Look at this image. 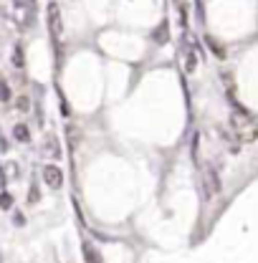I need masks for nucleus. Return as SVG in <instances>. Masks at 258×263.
Wrapping results in <instances>:
<instances>
[{
	"mask_svg": "<svg viewBox=\"0 0 258 263\" xmlns=\"http://www.w3.org/2000/svg\"><path fill=\"white\" fill-rule=\"evenodd\" d=\"M38 197H41V193H38V187L33 185V187H31V193H28V202H35Z\"/></svg>",
	"mask_w": 258,
	"mask_h": 263,
	"instance_id": "nucleus-15",
	"label": "nucleus"
},
{
	"mask_svg": "<svg viewBox=\"0 0 258 263\" xmlns=\"http://www.w3.org/2000/svg\"><path fill=\"white\" fill-rule=\"evenodd\" d=\"M13 64L18 68H23V48L21 46H15V51H13Z\"/></svg>",
	"mask_w": 258,
	"mask_h": 263,
	"instance_id": "nucleus-8",
	"label": "nucleus"
},
{
	"mask_svg": "<svg viewBox=\"0 0 258 263\" xmlns=\"http://www.w3.org/2000/svg\"><path fill=\"white\" fill-rule=\"evenodd\" d=\"M15 106H18V111H28L31 109V101H28V97H18Z\"/></svg>",
	"mask_w": 258,
	"mask_h": 263,
	"instance_id": "nucleus-10",
	"label": "nucleus"
},
{
	"mask_svg": "<svg viewBox=\"0 0 258 263\" xmlns=\"http://www.w3.org/2000/svg\"><path fill=\"white\" fill-rule=\"evenodd\" d=\"M208 43H210V48H213V53H215L218 59H223V56H226V51H223V46H220V43H215L213 38H208Z\"/></svg>",
	"mask_w": 258,
	"mask_h": 263,
	"instance_id": "nucleus-9",
	"label": "nucleus"
},
{
	"mask_svg": "<svg viewBox=\"0 0 258 263\" xmlns=\"http://www.w3.org/2000/svg\"><path fill=\"white\" fill-rule=\"evenodd\" d=\"M205 185H208V195L220 193V175L215 172V167H205Z\"/></svg>",
	"mask_w": 258,
	"mask_h": 263,
	"instance_id": "nucleus-4",
	"label": "nucleus"
},
{
	"mask_svg": "<svg viewBox=\"0 0 258 263\" xmlns=\"http://www.w3.org/2000/svg\"><path fill=\"white\" fill-rule=\"evenodd\" d=\"M230 129H233V139H230L233 152H241V144H251L258 139V122L241 106L230 117Z\"/></svg>",
	"mask_w": 258,
	"mask_h": 263,
	"instance_id": "nucleus-1",
	"label": "nucleus"
},
{
	"mask_svg": "<svg viewBox=\"0 0 258 263\" xmlns=\"http://www.w3.org/2000/svg\"><path fill=\"white\" fill-rule=\"evenodd\" d=\"M155 41H157V43H164V41H167V26H160V33L155 31Z\"/></svg>",
	"mask_w": 258,
	"mask_h": 263,
	"instance_id": "nucleus-14",
	"label": "nucleus"
},
{
	"mask_svg": "<svg viewBox=\"0 0 258 263\" xmlns=\"http://www.w3.org/2000/svg\"><path fill=\"white\" fill-rule=\"evenodd\" d=\"M195 64H197V56H195V51H188V66H185V68H188L190 73L195 71Z\"/></svg>",
	"mask_w": 258,
	"mask_h": 263,
	"instance_id": "nucleus-12",
	"label": "nucleus"
},
{
	"mask_svg": "<svg viewBox=\"0 0 258 263\" xmlns=\"http://www.w3.org/2000/svg\"><path fill=\"white\" fill-rule=\"evenodd\" d=\"M43 182H46L51 190H59V187L64 185V172H61V167L46 164V167H43Z\"/></svg>",
	"mask_w": 258,
	"mask_h": 263,
	"instance_id": "nucleus-2",
	"label": "nucleus"
},
{
	"mask_svg": "<svg viewBox=\"0 0 258 263\" xmlns=\"http://www.w3.org/2000/svg\"><path fill=\"white\" fill-rule=\"evenodd\" d=\"M46 152H48L51 157H59V155H61V147H59V139H56L53 134H48V137H46Z\"/></svg>",
	"mask_w": 258,
	"mask_h": 263,
	"instance_id": "nucleus-6",
	"label": "nucleus"
},
{
	"mask_svg": "<svg viewBox=\"0 0 258 263\" xmlns=\"http://www.w3.org/2000/svg\"><path fill=\"white\" fill-rule=\"evenodd\" d=\"M48 28H51V35L53 38H59L61 35V10H59V5L56 3H51L48 5Z\"/></svg>",
	"mask_w": 258,
	"mask_h": 263,
	"instance_id": "nucleus-3",
	"label": "nucleus"
},
{
	"mask_svg": "<svg viewBox=\"0 0 258 263\" xmlns=\"http://www.w3.org/2000/svg\"><path fill=\"white\" fill-rule=\"evenodd\" d=\"M84 261L86 263H104V258H101V253L97 251V246L94 243H84Z\"/></svg>",
	"mask_w": 258,
	"mask_h": 263,
	"instance_id": "nucleus-5",
	"label": "nucleus"
},
{
	"mask_svg": "<svg viewBox=\"0 0 258 263\" xmlns=\"http://www.w3.org/2000/svg\"><path fill=\"white\" fill-rule=\"evenodd\" d=\"M0 208H3V210H10V208H13V197L8 195V193L0 195Z\"/></svg>",
	"mask_w": 258,
	"mask_h": 263,
	"instance_id": "nucleus-11",
	"label": "nucleus"
},
{
	"mask_svg": "<svg viewBox=\"0 0 258 263\" xmlns=\"http://www.w3.org/2000/svg\"><path fill=\"white\" fill-rule=\"evenodd\" d=\"M13 134H15L18 142H28V139H31V132H28L26 124H15V127H13Z\"/></svg>",
	"mask_w": 258,
	"mask_h": 263,
	"instance_id": "nucleus-7",
	"label": "nucleus"
},
{
	"mask_svg": "<svg viewBox=\"0 0 258 263\" xmlns=\"http://www.w3.org/2000/svg\"><path fill=\"white\" fill-rule=\"evenodd\" d=\"M8 99H10V89L5 81H0V101H8Z\"/></svg>",
	"mask_w": 258,
	"mask_h": 263,
	"instance_id": "nucleus-13",
	"label": "nucleus"
}]
</instances>
